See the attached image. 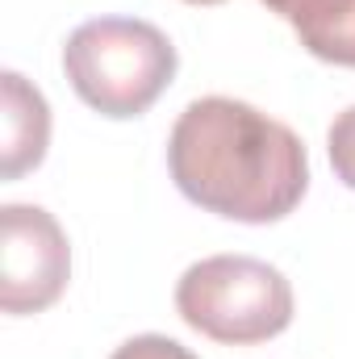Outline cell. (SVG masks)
Here are the masks:
<instances>
[{"label": "cell", "mask_w": 355, "mask_h": 359, "mask_svg": "<svg viewBox=\"0 0 355 359\" xmlns=\"http://www.w3.org/2000/svg\"><path fill=\"white\" fill-rule=\"evenodd\" d=\"M0 305L4 313L51 309L72 280V243L42 205L0 209Z\"/></svg>", "instance_id": "obj_4"}, {"label": "cell", "mask_w": 355, "mask_h": 359, "mask_svg": "<svg viewBox=\"0 0 355 359\" xmlns=\"http://www.w3.org/2000/svg\"><path fill=\"white\" fill-rule=\"evenodd\" d=\"M109 359H196V355L184 343L168 339V334H134V339H126Z\"/></svg>", "instance_id": "obj_8"}, {"label": "cell", "mask_w": 355, "mask_h": 359, "mask_svg": "<svg viewBox=\"0 0 355 359\" xmlns=\"http://www.w3.org/2000/svg\"><path fill=\"white\" fill-rule=\"evenodd\" d=\"M188 4H222V0H188Z\"/></svg>", "instance_id": "obj_9"}, {"label": "cell", "mask_w": 355, "mask_h": 359, "mask_svg": "<svg viewBox=\"0 0 355 359\" xmlns=\"http://www.w3.org/2000/svg\"><path fill=\"white\" fill-rule=\"evenodd\" d=\"M176 63L172 38L138 17H92L63 46V72L76 96L113 121L147 113L176 80Z\"/></svg>", "instance_id": "obj_2"}, {"label": "cell", "mask_w": 355, "mask_h": 359, "mask_svg": "<svg viewBox=\"0 0 355 359\" xmlns=\"http://www.w3.org/2000/svg\"><path fill=\"white\" fill-rule=\"evenodd\" d=\"M180 318L213 343L251 347L288 330L293 284L255 255H209L180 276Z\"/></svg>", "instance_id": "obj_3"}, {"label": "cell", "mask_w": 355, "mask_h": 359, "mask_svg": "<svg viewBox=\"0 0 355 359\" xmlns=\"http://www.w3.org/2000/svg\"><path fill=\"white\" fill-rule=\"evenodd\" d=\"M168 172L205 213L267 226L301 205L309 155L305 142L264 109L234 96H201L172 126Z\"/></svg>", "instance_id": "obj_1"}, {"label": "cell", "mask_w": 355, "mask_h": 359, "mask_svg": "<svg viewBox=\"0 0 355 359\" xmlns=\"http://www.w3.org/2000/svg\"><path fill=\"white\" fill-rule=\"evenodd\" d=\"M284 17L301 46L335 67H355V0H264Z\"/></svg>", "instance_id": "obj_6"}, {"label": "cell", "mask_w": 355, "mask_h": 359, "mask_svg": "<svg viewBox=\"0 0 355 359\" xmlns=\"http://www.w3.org/2000/svg\"><path fill=\"white\" fill-rule=\"evenodd\" d=\"M0 92H4V113H0V121H4V163H0V172H4V180H21L46 159L51 104L21 72H4Z\"/></svg>", "instance_id": "obj_5"}, {"label": "cell", "mask_w": 355, "mask_h": 359, "mask_svg": "<svg viewBox=\"0 0 355 359\" xmlns=\"http://www.w3.org/2000/svg\"><path fill=\"white\" fill-rule=\"evenodd\" d=\"M326 151H330V168H335V176L343 180L347 188H355V104L351 109H343V113L330 121Z\"/></svg>", "instance_id": "obj_7"}]
</instances>
